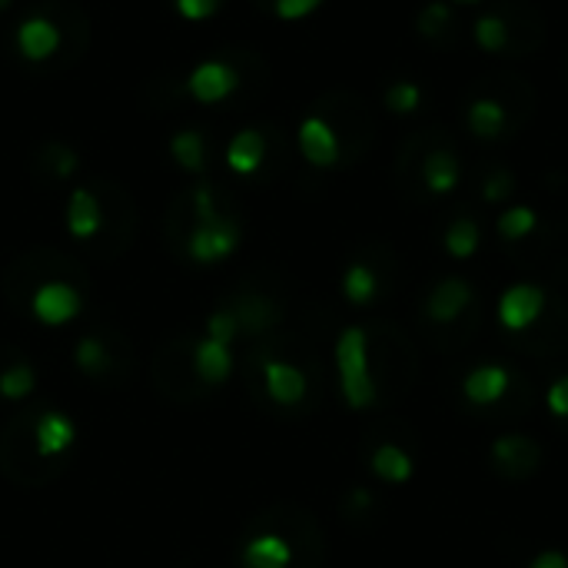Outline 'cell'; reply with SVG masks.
<instances>
[{"mask_svg":"<svg viewBox=\"0 0 568 568\" xmlns=\"http://www.w3.org/2000/svg\"><path fill=\"white\" fill-rule=\"evenodd\" d=\"M80 449L73 416L57 406L23 403L0 429V476L17 489H43L57 483Z\"/></svg>","mask_w":568,"mask_h":568,"instance_id":"obj_1","label":"cell"},{"mask_svg":"<svg viewBox=\"0 0 568 568\" xmlns=\"http://www.w3.org/2000/svg\"><path fill=\"white\" fill-rule=\"evenodd\" d=\"M87 286V270L73 256L47 246L17 256L0 276L7 306L47 329L70 326L83 313Z\"/></svg>","mask_w":568,"mask_h":568,"instance_id":"obj_2","label":"cell"},{"mask_svg":"<svg viewBox=\"0 0 568 568\" xmlns=\"http://www.w3.org/2000/svg\"><path fill=\"white\" fill-rule=\"evenodd\" d=\"M243 240L240 213L233 200L210 180L180 193L166 213V243L190 263L210 266L230 260Z\"/></svg>","mask_w":568,"mask_h":568,"instance_id":"obj_3","label":"cell"},{"mask_svg":"<svg viewBox=\"0 0 568 568\" xmlns=\"http://www.w3.org/2000/svg\"><path fill=\"white\" fill-rule=\"evenodd\" d=\"M243 366H246L250 386H256L270 406H276V409H303L306 406L313 379L303 369V363L293 359L280 346L276 333L260 339V343H253L246 359H243Z\"/></svg>","mask_w":568,"mask_h":568,"instance_id":"obj_4","label":"cell"},{"mask_svg":"<svg viewBox=\"0 0 568 568\" xmlns=\"http://www.w3.org/2000/svg\"><path fill=\"white\" fill-rule=\"evenodd\" d=\"M70 356H73V369L100 389H120L136 373V349L113 326L83 329L73 339Z\"/></svg>","mask_w":568,"mask_h":568,"instance_id":"obj_5","label":"cell"},{"mask_svg":"<svg viewBox=\"0 0 568 568\" xmlns=\"http://www.w3.org/2000/svg\"><path fill=\"white\" fill-rule=\"evenodd\" d=\"M193 339H196V333L170 336L156 349V356H153V386L173 406H196V403H203V399L213 396L200 383V376H196V366H193Z\"/></svg>","mask_w":568,"mask_h":568,"instance_id":"obj_6","label":"cell"},{"mask_svg":"<svg viewBox=\"0 0 568 568\" xmlns=\"http://www.w3.org/2000/svg\"><path fill=\"white\" fill-rule=\"evenodd\" d=\"M333 359H336L339 393H343L346 406L356 409V413L376 406L379 386H376V376H373L369 333H366L363 326H346V329L339 333V339H336Z\"/></svg>","mask_w":568,"mask_h":568,"instance_id":"obj_7","label":"cell"},{"mask_svg":"<svg viewBox=\"0 0 568 568\" xmlns=\"http://www.w3.org/2000/svg\"><path fill=\"white\" fill-rule=\"evenodd\" d=\"M313 113H320V116L333 126V133H336V140H339L343 160H359V156H366V150H369L373 140H376V120H373V113H369V106H366L363 97L346 93V90H336V93H326V97L316 103Z\"/></svg>","mask_w":568,"mask_h":568,"instance_id":"obj_8","label":"cell"},{"mask_svg":"<svg viewBox=\"0 0 568 568\" xmlns=\"http://www.w3.org/2000/svg\"><path fill=\"white\" fill-rule=\"evenodd\" d=\"M220 306L233 316L240 343H250V346L273 336L283 323L280 300L260 286H236L226 300H220Z\"/></svg>","mask_w":568,"mask_h":568,"instance_id":"obj_9","label":"cell"},{"mask_svg":"<svg viewBox=\"0 0 568 568\" xmlns=\"http://www.w3.org/2000/svg\"><path fill=\"white\" fill-rule=\"evenodd\" d=\"M67 230L77 243H83L90 253L100 250L106 236V203L97 183L73 186L67 196Z\"/></svg>","mask_w":568,"mask_h":568,"instance_id":"obj_10","label":"cell"},{"mask_svg":"<svg viewBox=\"0 0 568 568\" xmlns=\"http://www.w3.org/2000/svg\"><path fill=\"white\" fill-rule=\"evenodd\" d=\"M296 542L273 523H256V529L240 542V568H296Z\"/></svg>","mask_w":568,"mask_h":568,"instance_id":"obj_11","label":"cell"},{"mask_svg":"<svg viewBox=\"0 0 568 568\" xmlns=\"http://www.w3.org/2000/svg\"><path fill=\"white\" fill-rule=\"evenodd\" d=\"M97 186H100L103 203H106V236H103V243H100V250L93 256L97 260H116L133 240L136 213H133V203H130L123 186H116L110 180H97Z\"/></svg>","mask_w":568,"mask_h":568,"instance_id":"obj_12","label":"cell"},{"mask_svg":"<svg viewBox=\"0 0 568 568\" xmlns=\"http://www.w3.org/2000/svg\"><path fill=\"white\" fill-rule=\"evenodd\" d=\"M243 77H240V67H233L230 60H203L190 70L186 77V93L203 103V106H213V103H223L230 100L236 90H240Z\"/></svg>","mask_w":568,"mask_h":568,"instance_id":"obj_13","label":"cell"},{"mask_svg":"<svg viewBox=\"0 0 568 568\" xmlns=\"http://www.w3.org/2000/svg\"><path fill=\"white\" fill-rule=\"evenodd\" d=\"M423 183L426 193L433 196H446L463 183V160L453 150V140H439L436 146H429L423 153V160L416 163V176Z\"/></svg>","mask_w":568,"mask_h":568,"instance_id":"obj_14","label":"cell"},{"mask_svg":"<svg viewBox=\"0 0 568 568\" xmlns=\"http://www.w3.org/2000/svg\"><path fill=\"white\" fill-rule=\"evenodd\" d=\"M33 389H37V369L30 356L13 343H0V406L17 409L30 403Z\"/></svg>","mask_w":568,"mask_h":568,"instance_id":"obj_15","label":"cell"},{"mask_svg":"<svg viewBox=\"0 0 568 568\" xmlns=\"http://www.w3.org/2000/svg\"><path fill=\"white\" fill-rule=\"evenodd\" d=\"M63 47V33H60V23L47 13V10H37L30 17H23L17 23V50L23 60L30 63H47L60 53Z\"/></svg>","mask_w":568,"mask_h":568,"instance_id":"obj_16","label":"cell"},{"mask_svg":"<svg viewBox=\"0 0 568 568\" xmlns=\"http://www.w3.org/2000/svg\"><path fill=\"white\" fill-rule=\"evenodd\" d=\"M499 323L509 333H523L529 326H536L546 313V290L536 283H513L503 296H499Z\"/></svg>","mask_w":568,"mask_h":568,"instance_id":"obj_17","label":"cell"},{"mask_svg":"<svg viewBox=\"0 0 568 568\" xmlns=\"http://www.w3.org/2000/svg\"><path fill=\"white\" fill-rule=\"evenodd\" d=\"M539 463H542V446L532 436L509 433V436H499L493 443V466L509 479L532 476L539 469Z\"/></svg>","mask_w":568,"mask_h":568,"instance_id":"obj_18","label":"cell"},{"mask_svg":"<svg viewBox=\"0 0 568 568\" xmlns=\"http://www.w3.org/2000/svg\"><path fill=\"white\" fill-rule=\"evenodd\" d=\"M466 126L479 140H503L513 130H519L503 100H496L489 93H476V90L469 93V103H466Z\"/></svg>","mask_w":568,"mask_h":568,"instance_id":"obj_19","label":"cell"},{"mask_svg":"<svg viewBox=\"0 0 568 568\" xmlns=\"http://www.w3.org/2000/svg\"><path fill=\"white\" fill-rule=\"evenodd\" d=\"M509 27V53H532L546 40V20L539 17L536 7L523 0H506L496 7Z\"/></svg>","mask_w":568,"mask_h":568,"instance_id":"obj_20","label":"cell"},{"mask_svg":"<svg viewBox=\"0 0 568 568\" xmlns=\"http://www.w3.org/2000/svg\"><path fill=\"white\" fill-rule=\"evenodd\" d=\"M296 143H300V153L306 156V163L316 166V170H329V166L343 163L339 140H336L333 126H329L320 113H310V116L300 123Z\"/></svg>","mask_w":568,"mask_h":568,"instance_id":"obj_21","label":"cell"},{"mask_svg":"<svg viewBox=\"0 0 568 568\" xmlns=\"http://www.w3.org/2000/svg\"><path fill=\"white\" fill-rule=\"evenodd\" d=\"M473 90L503 100L506 110L513 113L516 126H523V123L529 120L532 106H536V90H532L523 77H516V73H493V77H483Z\"/></svg>","mask_w":568,"mask_h":568,"instance_id":"obj_22","label":"cell"},{"mask_svg":"<svg viewBox=\"0 0 568 568\" xmlns=\"http://www.w3.org/2000/svg\"><path fill=\"white\" fill-rule=\"evenodd\" d=\"M476 303V290L463 276H446L439 280L429 296H426V313L433 323H456L469 306Z\"/></svg>","mask_w":568,"mask_h":568,"instance_id":"obj_23","label":"cell"},{"mask_svg":"<svg viewBox=\"0 0 568 568\" xmlns=\"http://www.w3.org/2000/svg\"><path fill=\"white\" fill-rule=\"evenodd\" d=\"M509 389H513V373L499 363H483L469 369L463 379V396L473 406H496L499 399H506Z\"/></svg>","mask_w":568,"mask_h":568,"instance_id":"obj_24","label":"cell"},{"mask_svg":"<svg viewBox=\"0 0 568 568\" xmlns=\"http://www.w3.org/2000/svg\"><path fill=\"white\" fill-rule=\"evenodd\" d=\"M266 153H270L266 133L246 126V130H240V133L230 140V146H226V166H230L233 173H240V176H253V173L266 163Z\"/></svg>","mask_w":568,"mask_h":568,"instance_id":"obj_25","label":"cell"},{"mask_svg":"<svg viewBox=\"0 0 568 568\" xmlns=\"http://www.w3.org/2000/svg\"><path fill=\"white\" fill-rule=\"evenodd\" d=\"M33 170H37V176H40L43 183L60 186V183H67V180L80 170V156H77V150L67 146V143H43V146L37 150V156H33Z\"/></svg>","mask_w":568,"mask_h":568,"instance_id":"obj_26","label":"cell"},{"mask_svg":"<svg viewBox=\"0 0 568 568\" xmlns=\"http://www.w3.org/2000/svg\"><path fill=\"white\" fill-rule=\"evenodd\" d=\"M369 469H373V476H376L379 483L406 486V483L413 479V473H416V463H413V456H409L403 446H396V443H383V446H376V449H373V456H369Z\"/></svg>","mask_w":568,"mask_h":568,"instance_id":"obj_27","label":"cell"},{"mask_svg":"<svg viewBox=\"0 0 568 568\" xmlns=\"http://www.w3.org/2000/svg\"><path fill=\"white\" fill-rule=\"evenodd\" d=\"M416 33L436 47H453L456 43V13L446 0H433L423 7V13L416 17Z\"/></svg>","mask_w":568,"mask_h":568,"instance_id":"obj_28","label":"cell"},{"mask_svg":"<svg viewBox=\"0 0 568 568\" xmlns=\"http://www.w3.org/2000/svg\"><path fill=\"white\" fill-rule=\"evenodd\" d=\"M343 296L353 306H373L376 296H379V273H376V266H369L366 260L349 263L346 273H343Z\"/></svg>","mask_w":568,"mask_h":568,"instance_id":"obj_29","label":"cell"},{"mask_svg":"<svg viewBox=\"0 0 568 568\" xmlns=\"http://www.w3.org/2000/svg\"><path fill=\"white\" fill-rule=\"evenodd\" d=\"M170 156L180 170L186 173H203L206 163H210V146H206V136L200 130H180L173 140H170Z\"/></svg>","mask_w":568,"mask_h":568,"instance_id":"obj_30","label":"cell"},{"mask_svg":"<svg viewBox=\"0 0 568 568\" xmlns=\"http://www.w3.org/2000/svg\"><path fill=\"white\" fill-rule=\"evenodd\" d=\"M479 243H483V230H479V223H476L473 216L453 220L449 230H446V236H443V246H446V253H449L453 260H469V256H476Z\"/></svg>","mask_w":568,"mask_h":568,"instance_id":"obj_31","label":"cell"},{"mask_svg":"<svg viewBox=\"0 0 568 568\" xmlns=\"http://www.w3.org/2000/svg\"><path fill=\"white\" fill-rule=\"evenodd\" d=\"M536 230H539V213H536L532 206H509V210H503L499 220H496V233H499L506 243L529 240Z\"/></svg>","mask_w":568,"mask_h":568,"instance_id":"obj_32","label":"cell"},{"mask_svg":"<svg viewBox=\"0 0 568 568\" xmlns=\"http://www.w3.org/2000/svg\"><path fill=\"white\" fill-rule=\"evenodd\" d=\"M473 37L486 53H509V27H506L499 10L483 13L473 27Z\"/></svg>","mask_w":568,"mask_h":568,"instance_id":"obj_33","label":"cell"},{"mask_svg":"<svg viewBox=\"0 0 568 568\" xmlns=\"http://www.w3.org/2000/svg\"><path fill=\"white\" fill-rule=\"evenodd\" d=\"M383 103L386 110L406 116V113H416L423 106V87L413 83V80H393L386 90H383Z\"/></svg>","mask_w":568,"mask_h":568,"instance_id":"obj_34","label":"cell"},{"mask_svg":"<svg viewBox=\"0 0 568 568\" xmlns=\"http://www.w3.org/2000/svg\"><path fill=\"white\" fill-rule=\"evenodd\" d=\"M516 193V176L509 166H493L483 176V200L486 203H506Z\"/></svg>","mask_w":568,"mask_h":568,"instance_id":"obj_35","label":"cell"},{"mask_svg":"<svg viewBox=\"0 0 568 568\" xmlns=\"http://www.w3.org/2000/svg\"><path fill=\"white\" fill-rule=\"evenodd\" d=\"M173 7H176V13L183 20L200 23V20H210L220 10V0H173Z\"/></svg>","mask_w":568,"mask_h":568,"instance_id":"obj_36","label":"cell"},{"mask_svg":"<svg viewBox=\"0 0 568 568\" xmlns=\"http://www.w3.org/2000/svg\"><path fill=\"white\" fill-rule=\"evenodd\" d=\"M320 3H323V0H273L270 10H273L280 20H303V17H310Z\"/></svg>","mask_w":568,"mask_h":568,"instance_id":"obj_37","label":"cell"},{"mask_svg":"<svg viewBox=\"0 0 568 568\" xmlns=\"http://www.w3.org/2000/svg\"><path fill=\"white\" fill-rule=\"evenodd\" d=\"M546 409L556 416V419H568V376H559L549 393H546Z\"/></svg>","mask_w":568,"mask_h":568,"instance_id":"obj_38","label":"cell"},{"mask_svg":"<svg viewBox=\"0 0 568 568\" xmlns=\"http://www.w3.org/2000/svg\"><path fill=\"white\" fill-rule=\"evenodd\" d=\"M529 568H568V556L559 549H546L529 562Z\"/></svg>","mask_w":568,"mask_h":568,"instance_id":"obj_39","label":"cell"},{"mask_svg":"<svg viewBox=\"0 0 568 568\" xmlns=\"http://www.w3.org/2000/svg\"><path fill=\"white\" fill-rule=\"evenodd\" d=\"M10 3H13V0H0V10H7Z\"/></svg>","mask_w":568,"mask_h":568,"instance_id":"obj_40","label":"cell"},{"mask_svg":"<svg viewBox=\"0 0 568 568\" xmlns=\"http://www.w3.org/2000/svg\"><path fill=\"white\" fill-rule=\"evenodd\" d=\"M256 3H263V7H273V0H256Z\"/></svg>","mask_w":568,"mask_h":568,"instance_id":"obj_41","label":"cell"},{"mask_svg":"<svg viewBox=\"0 0 568 568\" xmlns=\"http://www.w3.org/2000/svg\"><path fill=\"white\" fill-rule=\"evenodd\" d=\"M459 3H479V0H459Z\"/></svg>","mask_w":568,"mask_h":568,"instance_id":"obj_42","label":"cell"},{"mask_svg":"<svg viewBox=\"0 0 568 568\" xmlns=\"http://www.w3.org/2000/svg\"><path fill=\"white\" fill-rule=\"evenodd\" d=\"M566 67H568V60H566Z\"/></svg>","mask_w":568,"mask_h":568,"instance_id":"obj_43","label":"cell"}]
</instances>
